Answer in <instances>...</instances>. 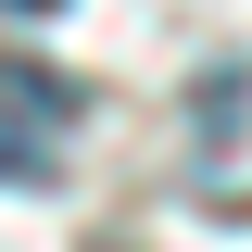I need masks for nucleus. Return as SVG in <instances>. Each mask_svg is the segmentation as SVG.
<instances>
[{
	"instance_id": "nucleus-2",
	"label": "nucleus",
	"mask_w": 252,
	"mask_h": 252,
	"mask_svg": "<svg viewBox=\"0 0 252 252\" xmlns=\"http://www.w3.org/2000/svg\"><path fill=\"white\" fill-rule=\"evenodd\" d=\"M0 13H63V0H0Z\"/></svg>"
},
{
	"instance_id": "nucleus-1",
	"label": "nucleus",
	"mask_w": 252,
	"mask_h": 252,
	"mask_svg": "<svg viewBox=\"0 0 252 252\" xmlns=\"http://www.w3.org/2000/svg\"><path fill=\"white\" fill-rule=\"evenodd\" d=\"M63 126H76V89L51 63H0V177L13 189H38L63 164Z\"/></svg>"
}]
</instances>
